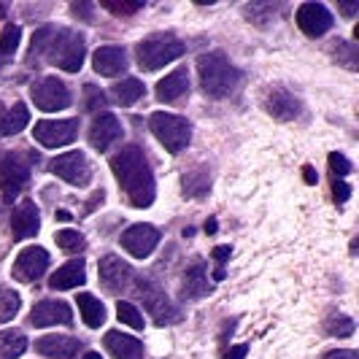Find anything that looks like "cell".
<instances>
[{"instance_id": "cell-1", "label": "cell", "mask_w": 359, "mask_h": 359, "mask_svg": "<svg viewBox=\"0 0 359 359\" xmlns=\"http://www.w3.org/2000/svg\"><path fill=\"white\" fill-rule=\"evenodd\" d=\"M111 170L119 179V187L125 189L130 205L135 208H149L154 203L157 187H154V173L146 162V154L141 146H125L119 154H114Z\"/></svg>"}, {"instance_id": "cell-2", "label": "cell", "mask_w": 359, "mask_h": 359, "mask_svg": "<svg viewBox=\"0 0 359 359\" xmlns=\"http://www.w3.org/2000/svg\"><path fill=\"white\" fill-rule=\"evenodd\" d=\"M30 52L60 71L79 73L84 65V36L71 27H41L33 36Z\"/></svg>"}, {"instance_id": "cell-3", "label": "cell", "mask_w": 359, "mask_h": 359, "mask_svg": "<svg viewBox=\"0 0 359 359\" xmlns=\"http://www.w3.org/2000/svg\"><path fill=\"white\" fill-rule=\"evenodd\" d=\"M198 73L203 92L214 100L230 97L235 87L241 84V71L227 60V54L222 52H208L198 57Z\"/></svg>"}, {"instance_id": "cell-4", "label": "cell", "mask_w": 359, "mask_h": 359, "mask_svg": "<svg viewBox=\"0 0 359 359\" xmlns=\"http://www.w3.org/2000/svg\"><path fill=\"white\" fill-rule=\"evenodd\" d=\"M149 127L151 133L157 135L160 141L170 154H181L187 146H189V138H192V127L189 122L179 116V114H165V111H157L149 116Z\"/></svg>"}, {"instance_id": "cell-5", "label": "cell", "mask_w": 359, "mask_h": 359, "mask_svg": "<svg viewBox=\"0 0 359 359\" xmlns=\"http://www.w3.org/2000/svg\"><path fill=\"white\" fill-rule=\"evenodd\" d=\"M184 52L187 49L176 36H151L138 43V65L141 71H160Z\"/></svg>"}, {"instance_id": "cell-6", "label": "cell", "mask_w": 359, "mask_h": 359, "mask_svg": "<svg viewBox=\"0 0 359 359\" xmlns=\"http://www.w3.org/2000/svg\"><path fill=\"white\" fill-rule=\"evenodd\" d=\"M135 294L138 300L144 303V308L151 313V319L157 327H165V324L179 322V311L170 303V297L165 294V289H160L151 278H138L135 281Z\"/></svg>"}, {"instance_id": "cell-7", "label": "cell", "mask_w": 359, "mask_h": 359, "mask_svg": "<svg viewBox=\"0 0 359 359\" xmlns=\"http://www.w3.org/2000/svg\"><path fill=\"white\" fill-rule=\"evenodd\" d=\"M30 181V160H25L17 151H8L0 157V195L6 203H14L19 192Z\"/></svg>"}, {"instance_id": "cell-8", "label": "cell", "mask_w": 359, "mask_h": 359, "mask_svg": "<svg viewBox=\"0 0 359 359\" xmlns=\"http://www.w3.org/2000/svg\"><path fill=\"white\" fill-rule=\"evenodd\" d=\"M30 97L41 111H65L71 106V90L65 87V81H60L57 76H43L30 87Z\"/></svg>"}, {"instance_id": "cell-9", "label": "cell", "mask_w": 359, "mask_h": 359, "mask_svg": "<svg viewBox=\"0 0 359 359\" xmlns=\"http://www.w3.org/2000/svg\"><path fill=\"white\" fill-rule=\"evenodd\" d=\"M76 135H79V119H43L33 130V138L46 149L73 144Z\"/></svg>"}, {"instance_id": "cell-10", "label": "cell", "mask_w": 359, "mask_h": 359, "mask_svg": "<svg viewBox=\"0 0 359 359\" xmlns=\"http://www.w3.org/2000/svg\"><path fill=\"white\" fill-rule=\"evenodd\" d=\"M54 176H60L62 181H68L73 187H87L92 179L90 160L84 157V151H65L49 165Z\"/></svg>"}, {"instance_id": "cell-11", "label": "cell", "mask_w": 359, "mask_h": 359, "mask_svg": "<svg viewBox=\"0 0 359 359\" xmlns=\"http://www.w3.org/2000/svg\"><path fill=\"white\" fill-rule=\"evenodd\" d=\"M49 268V252L41 246H27L25 252H19V257L14 259L11 276L22 281V284H33L38 278H43V273Z\"/></svg>"}, {"instance_id": "cell-12", "label": "cell", "mask_w": 359, "mask_h": 359, "mask_svg": "<svg viewBox=\"0 0 359 359\" xmlns=\"http://www.w3.org/2000/svg\"><path fill=\"white\" fill-rule=\"evenodd\" d=\"M160 243V230L151 224H133L122 233V249L135 259H146Z\"/></svg>"}, {"instance_id": "cell-13", "label": "cell", "mask_w": 359, "mask_h": 359, "mask_svg": "<svg viewBox=\"0 0 359 359\" xmlns=\"http://www.w3.org/2000/svg\"><path fill=\"white\" fill-rule=\"evenodd\" d=\"M97 276H100V284H103L106 292L119 294L122 289L130 287V281H133V268L127 265L122 257H116V254H106V257L100 259Z\"/></svg>"}, {"instance_id": "cell-14", "label": "cell", "mask_w": 359, "mask_h": 359, "mask_svg": "<svg viewBox=\"0 0 359 359\" xmlns=\"http://www.w3.org/2000/svg\"><path fill=\"white\" fill-rule=\"evenodd\" d=\"M297 27L308 38H322L332 27V14L324 3H303L297 8Z\"/></svg>"}, {"instance_id": "cell-15", "label": "cell", "mask_w": 359, "mask_h": 359, "mask_svg": "<svg viewBox=\"0 0 359 359\" xmlns=\"http://www.w3.org/2000/svg\"><path fill=\"white\" fill-rule=\"evenodd\" d=\"M122 138V122L114 116V114H97L95 119H92V127H90V144L92 149H97V151H108L111 146L116 144Z\"/></svg>"}, {"instance_id": "cell-16", "label": "cell", "mask_w": 359, "mask_h": 359, "mask_svg": "<svg viewBox=\"0 0 359 359\" xmlns=\"http://www.w3.org/2000/svg\"><path fill=\"white\" fill-rule=\"evenodd\" d=\"M36 351L49 359H81L84 343L71 335H46V338L36 341Z\"/></svg>"}, {"instance_id": "cell-17", "label": "cell", "mask_w": 359, "mask_h": 359, "mask_svg": "<svg viewBox=\"0 0 359 359\" xmlns=\"http://www.w3.org/2000/svg\"><path fill=\"white\" fill-rule=\"evenodd\" d=\"M30 324L33 327H54V324L68 327V324H73V311L62 300H41L30 313Z\"/></svg>"}, {"instance_id": "cell-18", "label": "cell", "mask_w": 359, "mask_h": 359, "mask_svg": "<svg viewBox=\"0 0 359 359\" xmlns=\"http://www.w3.org/2000/svg\"><path fill=\"white\" fill-rule=\"evenodd\" d=\"M41 230V214H38V205L33 200H22L14 214H11V235L14 241H25V238H33Z\"/></svg>"}, {"instance_id": "cell-19", "label": "cell", "mask_w": 359, "mask_h": 359, "mask_svg": "<svg viewBox=\"0 0 359 359\" xmlns=\"http://www.w3.org/2000/svg\"><path fill=\"white\" fill-rule=\"evenodd\" d=\"M92 65L100 76L114 79V76L127 73V54L122 46H100L97 52L92 54Z\"/></svg>"}, {"instance_id": "cell-20", "label": "cell", "mask_w": 359, "mask_h": 359, "mask_svg": "<svg viewBox=\"0 0 359 359\" xmlns=\"http://www.w3.org/2000/svg\"><path fill=\"white\" fill-rule=\"evenodd\" d=\"M106 348L108 354H114V359H144V343L127 332H119V330H111L106 332Z\"/></svg>"}, {"instance_id": "cell-21", "label": "cell", "mask_w": 359, "mask_h": 359, "mask_svg": "<svg viewBox=\"0 0 359 359\" xmlns=\"http://www.w3.org/2000/svg\"><path fill=\"white\" fill-rule=\"evenodd\" d=\"M187 92H189V73L181 68V71L165 76L157 84V100L160 103H179Z\"/></svg>"}, {"instance_id": "cell-22", "label": "cell", "mask_w": 359, "mask_h": 359, "mask_svg": "<svg viewBox=\"0 0 359 359\" xmlns=\"http://www.w3.org/2000/svg\"><path fill=\"white\" fill-rule=\"evenodd\" d=\"M87 265H84V259H71V262H65L62 268L54 273L52 278H49V287L52 289H76L81 287L84 281H87Z\"/></svg>"}, {"instance_id": "cell-23", "label": "cell", "mask_w": 359, "mask_h": 359, "mask_svg": "<svg viewBox=\"0 0 359 359\" xmlns=\"http://www.w3.org/2000/svg\"><path fill=\"white\" fill-rule=\"evenodd\" d=\"M208 292H211V284H208V278H205V262L198 257V259L192 262V268H187V273H184V297L200 300V297H205Z\"/></svg>"}, {"instance_id": "cell-24", "label": "cell", "mask_w": 359, "mask_h": 359, "mask_svg": "<svg viewBox=\"0 0 359 359\" xmlns=\"http://www.w3.org/2000/svg\"><path fill=\"white\" fill-rule=\"evenodd\" d=\"M268 111L276 116V119H294L297 114H300V100L292 95V92H287V90H273L268 95Z\"/></svg>"}, {"instance_id": "cell-25", "label": "cell", "mask_w": 359, "mask_h": 359, "mask_svg": "<svg viewBox=\"0 0 359 359\" xmlns=\"http://www.w3.org/2000/svg\"><path fill=\"white\" fill-rule=\"evenodd\" d=\"M111 95H114V100H116V103H122V106H133V103H138V100L146 95V87H144V81H141V79L127 76V79L116 81V84L111 87Z\"/></svg>"}, {"instance_id": "cell-26", "label": "cell", "mask_w": 359, "mask_h": 359, "mask_svg": "<svg viewBox=\"0 0 359 359\" xmlns=\"http://www.w3.org/2000/svg\"><path fill=\"white\" fill-rule=\"evenodd\" d=\"M30 122V111L25 103H14V108H8V111H3V116H0V135H17L22 133L25 127Z\"/></svg>"}, {"instance_id": "cell-27", "label": "cell", "mask_w": 359, "mask_h": 359, "mask_svg": "<svg viewBox=\"0 0 359 359\" xmlns=\"http://www.w3.org/2000/svg\"><path fill=\"white\" fill-rule=\"evenodd\" d=\"M79 313H81L84 324L92 327V330H97L100 324L106 322V308H103V303H100L97 297L87 294V292L79 294Z\"/></svg>"}, {"instance_id": "cell-28", "label": "cell", "mask_w": 359, "mask_h": 359, "mask_svg": "<svg viewBox=\"0 0 359 359\" xmlns=\"http://www.w3.org/2000/svg\"><path fill=\"white\" fill-rule=\"evenodd\" d=\"M27 338L19 330H3L0 332V359H17L25 354Z\"/></svg>"}, {"instance_id": "cell-29", "label": "cell", "mask_w": 359, "mask_h": 359, "mask_svg": "<svg viewBox=\"0 0 359 359\" xmlns=\"http://www.w3.org/2000/svg\"><path fill=\"white\" fill-rule=\"evenodd\" d=\"M211 189V181H208V170L205 168H198L192 173L184 176V195L189 198H205Z\"/></svg>"}, {"instance_id": "cell-30", "label": "cell", "mask_w": 359, "mask_h": 359, "mask_svg": "<svg viewBox=\"0 0 359 359\" xmlns=\"http://www.w3.org/2000/svg\"><path fill=\"white\" fill-rule=\"evenodd\" d=\"M19 306H22V300H19L17 292L8 287H0V324L11 322L19 313Z\"/></svg>"}, {"instance_id": "cell-31", "label": "cell", "mask_w": 359, "mask_h": 359, "mask_svg": "<svg viewBox=\"0 0 359 359\" xmlns=\"http://www.w3.org/2000/svg\"><path fill=\"white\" fill-rule=\"evenodd\" d=\"M54 241H57V246H60L62 252H68V254L84 252V246H87L84 235L79 233V230H60V233L54 235Z\"/></svg>"}, {"instance_id": "cell-32", "label": "cell", "mask_w": 359, "mask_h": 359, "mask_svg": "<svg viewBox=\"0 0 359 359\" xmlns=\"http://www.w3.org/2000/svg\"><path fill=\"white\" fill-rule=\"evenodd\" d=\"M324 332L327 335H338V338H348L354 332V322L343 313H330L327 322H324Z\"/></svg>"}, {"instance_id": "cell-33", "label": "cell", "mask_w": 359, "mask_h": 359, "mask_svg": "<svg viewBox=\"0 0 359 359\" xmlns=\"http://www.w3.org/2000/svg\"><path fill=\"white\" fill-rule=\"evenodd\" d=\"M100 6L106 11H111L114 17H130V14H135V11L144 8V0H103Z\"/></svg>"}, {"instance_id": "cell-34", "label": "cell", "mask_w": 359, "mask_h": 359, "mask_svg": "<svg viewBox=\"0 0 359 359\" xmlns=\"http://www.w3.org/2000/svg\"><path fill=\"white\" fill-rule=\"evenodd\" d=\"M19 41H22V30L17 25H6V30L0 36V60H6V57H11L17 52Z\"/></svg>"}, {"instance_id": "cell-35", "label": "cell", "mask_w": 359, "mask_h": 359, "mask_svg": "<svg viewBox=\"0 0 359 359\" xmlns=\"http://www.w3.org/2000/svg\"><path fill=\"white\" fill-rule=\"evenodd\" d=\"M116 316H119V322L127 324V327H133V330H144V316H141V311L133 306V303H116Z\"/></svg>"}, {"instance_id": "cell-36", "label": "cell", "mask_w": 359, "mask_h": 359, "mask_svg": "<svg viewBox=\"0 0 359 359\" xmlns=\"http://www.w3.org/2000/svg\"><path fill=\"white\" fill-rule=\"evenodd\" d=\"M106 103H108V97L97 90L95 84H87V87H84V106H87V111L100 114V108H106Z\"/></svg>"}, {"instance_id": "cell-37", "label": "cell", "mask_w": 359, "mask_h": 359, "mask_svg": "<svg viewBox=\"0 0 359 359\" xmlns=\"http://www.w3.org/2000/svg\"><path fill=\"white\" fill-rule=\"evenodd\" d=\"M330 170H332L338 179H343V176L351 173V162L346 160L343 154H338V151H332V154H330Z\"/></svg>"}, {"instance_id": "cell-38", "label": "cell", "mask_w": 359, "mask_h": 359, "mask_svg": "<svg viewBox=\"0 0 359 359\" xmlns=\"http://www.w3.org/2000/svg\"><path fill=\"white\" fill-rule=\"evenodd\" d=\"M348 195H351V189H348V184H346V181L343 179L332 181V198H335V203H346Z\"/></svg>"}, {"instance_id": "cell-39", "label": "cell", "mask_w": 359, "mask_h": 359, "mask_svg": "<svg viewBox=\"0 0 359 359\" xmlns=\"http://www.w3.org/2000/svg\"><path fill=\"white\" fill-rule=\"evenodd\" d=\"M324 359H359V354L351 348H338V351H327Z\"/></svg>"}, {"instance_id": "cell-40", "label": "cell", "mask_w": 359, "mask_h": 359, "mask_svg": "<svg viewBox=\"0 0 359 359\" xmlns=\"http://www.w3.org/2000/svg\"><path fill=\"white\" fill-rule=\"evenodd\" d=\"M246 351H249V346H233V348H227L224 359H246Z\"/></svg>"}, {"instance_id": "cell-41", "label": "cell", "mask_w": 359, "mask_h": 359, "mask_svg": "<svg viewBox=\"0 0 359 359\" xmlns=\"http://www.w3.org/2000/svg\"><path fill=\"white\" fill-rule=\"evenodd\" d=\"M230 254H233V249H230V246H216V249H214V259L219 262V268L224 265V259H227Z\"/></svg>"}, {"instance_id": "cell-42", "label": "cell", "mask_w": 359, "mask_h": 359, "mask_svg": "<svg viewBox=\"0 0 359 359\" xmlns=\"http://www.w3.org/2000/svg\"><path fill=\"white\" fill-rule=\"evenodd\" d=\"M341 8H343V14H346V17H354V14H357V8H359V3H341Z\"/></svg>"}, {"instance_id": "cell-43", "label": "cell", "mask_w": 359, "mask_h": 359, "mask_svg": "<svg viewBox=\"0 0 359 359\" xmlns=\"http://www.w3.org/2000/svg\"><path fill=\"white\" fill-rule=\"evenodd\" d=\"M303 176H306L308 184H316V170H313L311 165H306V168H303Z\"/></svg>"}, {"instance_id": "cell-44", "label": "cell", "mask_w": 359, "mask_h": 359, "mask_svg": "<svg viewBox=\"0 0 359 359\" xmlns=\"http://www.w3.org/2000/svg\"><path fill=\"white\" fill-rule=\"evenodd\" d=\"M205 233H216V219H208V222H205Z\"/></svg>"}, {"instance_id": "cell-45", "label": "cell", "mask_w": 359, "mask_h": 359, "mask_svg": "<svg viewBox=\"0 0 359 359\" xmlns=\"http://www.w3.org/2000/svg\"><path fill=\"white\" fill-rule=\"evenodd\" d=\"M84 359H103V357H100V354H95V351H87V354H84Z\"/></svg>"}]
</instances>
